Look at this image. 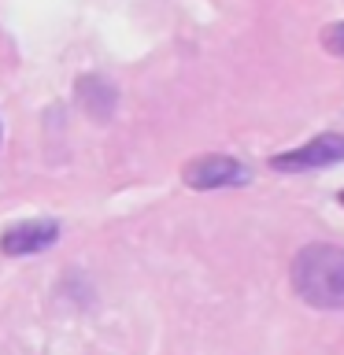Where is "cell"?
I'll return each instance as SVG.
<instances>
[{
  "instance_id": "cell-1",
  "label": "cell",
  "mask_w": 344,
  "mask_h": 355,
  "mask_svg": "<svg viewBox=\"0 0 344 355\" xmlns=\"http://www.w3.org/2000/svg\"><path fill=\"white\" fill-rule=\"evenodd\" d=\"M293 288L311 307H344V248L337 244H307L293 259Z\"/></svg>"
},
{
  "instance_id": "cell-2",
  "label": "cell",
  "mask_w": 344,
  "mask_h": 355,
  "mask_svg": "<svg viewBox=\"0 0 344 355\" xmlns=\"http://www.w3.org/2000/svg\"><path fill=\"white\" fill-rule=\"evenodd\" d=\"M344 159V137L341 133H322V137L307 141L304 148L289 152V155H274L270 166L274 171H315V166H329Z\"/></svg>"
},
{
  "instance_id": "cell-3",
  "label": "cell",
  "mask_w": 344,
  "mask_h": 355,
  "mask_svg": "<svg viewBox=\"0 0 344 355\" xmlns=\"http://www.w3.org/2000/svg\"><path fill=\"white\" fill-rule=\"evenodd\" d=\"M182 174H185V185H193V189H222V185L248 182V166H241L230 155H200Z\"/></svg>"
},
{
  "instance_id": "cell-4",
  "label": "cell",
  "mask_w": 344,
  "mask_h": 355,
  "mask_svg": "<svg viewBox=\"0 0 344 355\" xmlns=\"http://www.w3.org/2000/svg\"><path fill=\"white\" fill-rule=\"evenodd\" d=\"M55 237H60V226H55L52 218L15 222V226L4 230L0 252H4V255H33V252H44L49 244H55Z\"/></svg>"
},
{
  "instance_id": "cell-5",
  "label": "cell",
  "mask_w": 344,
  "mask_h": 355,
  "mask_svg": "<svg viewBox=\"0 0 344 355\" xmlns=\"http://www.w3.org/2000/svg\"><path fill=\"white\" fill-rule=\"evenodd\" d=\"M326 44H329L333 52H344V26H333V33L326 37Z\"/></svg>"
},
{
  "instance_id": "cell-6",
  "label": "cell",
  "mask_w": 344,
  "mask_h": 355,
  "mask_svg": "<svg viewBox=\"0 0 344 355\" xmlns=\"http://www.w3.org/2000/svg\"><path fill=\"white\" fill-rule=\"evenodd\" d=\"M341 204H344V193H341Z\"/></svg>"
}]
</instances>
